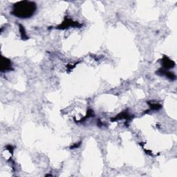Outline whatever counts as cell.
<instances>
[{
	"instance_id": "cell-7",
	"label": "cell",
	"mask_w": 177,
	"mask_h": 177,
	"mask_svg": "<svg viewBox=\"0 0 177 177\" xmlns=\"http://www.w3.org/2000/svg\"><path fill=\"white\" fill-rule=\"evenodd\" d=\"M20 31L21 36H22V39H23V40H28V37L27 36V33H26L24 28L22 24H20Z\"/></svg>"
},
{
	"instance_id": "cell-3",
	"label": "cell",
	"mask_w": 177,
	"mask_h": 177,
	"mask_svg": "<svg viewBox=\"0 0 177 177\" xmlns=\"http://www.w3.org/2000/svg\"><path fill=\"white\" fill-rule=\"evenodd\" d=\"M12 70V64L11 60H8L6 57H2V66H1V71L3 72L4 71H11Z\"/></svg>"
},
{
	"instance_id": "cell-4",
	"label": "cell",
	"mask_w": 177,
	"mask_h": 177,
	"mask_svg": "<svg viewBox=\"0 0 177 177\" xmlns=\"http://www.w3.org/2000/svg\"><path fill=\"white\" fill-rule=\"evenodd\" d=\"M162 66L164 69H170L173 68L175 66V63L174 61L170 60L167 56H164L162 59Z\"/></svg>"
},
{
	"instance_id": "cell-6",
	"label": "cell",
	"mask_w": 177,
	"mask_h": 177,
	"mask_svg": "<svg viewBox=\"0 0 177 177\" xmlns=\"http://www.w3.org/2000/svg\"><path fill=\"white\" fill-rule=\"evenodd\" d=\"M157 73L159 74L160 76H165L167 77V78H168L172 80H176V76L175 74L172 72L167 71L166 69H160L159 71H158Z\"/></svg>"
},
{
	"instance_id": "cell-5",
	"label": "cell",
	"mask_w": 177,
	"mask_h": 177,
	"mask_svg": "<svg viewBox=\"0 0 177 177\" xmlns=\"http://www.w3.org/2000/svg\"><path fill=\"white\" fill-rule=\"evenodd\" d=\"M131 116L130 115V114L127 113L126 111H123L122 113L119 114L118 115L116 116V117H114V118L111 119L112 121H116V120H122V119H125L127 121H130L131 119Z\"/></svg>"
},
{
	"instance_id": "cell-8",
	"label": "cell",
	"mask_w": 177,
	"mask_h": 177,
	"mask_svg": "<svg viewBox=\"0 0 177 177\" xmlns=\"http://www.w3.org/2000/svg\"><path fill=\"white\" fill-rule=\"evenodd\" d=\"M150 105V109L152 110H159V109H161V105L160 104H152V103H148Z\"/></svg>"
},
{
	"instance_id": "cell-1",
	"label": "cell",
	"mask_w": 177,
	"mask_h": 177,
	"mask_svg": "<svg viewBox=\"0 0 177 177\" xmlns=\"http://www.w3.org/2000/svg\"><path fill=\"white\" fill-rule=\"evenodd\" d=\"M37 9L35 2L29 1L18 2L13 5L11 14L19 18H29L32 17Z\"/></svg>"
},
{
	"instance_id": "cell-2",
	"label": "cell",
	"mask_w": 177,
	"mask_h": 177,
	"mask_svg": "<svg viewBox=\"0 0 177 177\" xmlns=\"http://www.w3.org/2000/svg\"><path fill=\"white\" fill-rule=\"evenodd\" d=\"M71 27H81V24H80L78 22H73L72 20H71V19L66 18L65 20L63 22V23L58 26L56 28H57V29H64V28H67Z\"/></svg>"
}]
</instances>
